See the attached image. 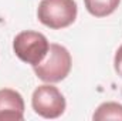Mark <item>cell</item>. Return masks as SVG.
<instances>
[{"mask_svg": "<svg viewBox=\"0 0 122 121\" xmlns=\"http://www.w3.org/2000/svg\"><path fill=\"white\" fill-rule=\"evenodd\" d=\"M71 66L72 60L70 51L64 46L53 43L43 61L34 66V73L46 83H58L70 74Z\"/></svg>", "mask_w": 122, "mask_h": 121, "instance_id": "1", "label": "cell"}, {"mask_svg": "<svg viewBox=\"0 0 122 121\" xmlns=\"http://www.w3.org/2000/svg\"><path fill=\"white\" fill-rule=\"evenodd\" d=\"M75 0H41L37 9L38 20L54 30L71 26L77 19Z\"/></svg>", "mask_w": 122, "mask_h": 121, "instance_id": "2", "label": "cell"}, {"mask_svg": "<svg viewBox=\"0 0 122 121\" xmlns=\"http://www.w3.org/2000/svg\"><path fill=\"white\" fill-rule=\"evenodd\" d=\"M48 49L50 43L47 37L38 31H21L13 40V50L16 56L21 61L31 64L33 67L43 61Z\"/></svg>", "mask_w": 122, "mask_h": 121, "instance_id": "3", "label": "cell"}, {"mask_svg": "<svg viewBox=\"0 0 122 121\" xmlns=\"http://www.w3.org/2000/svg\"><path fill=\"white\" fill-rule=\"evenodd\" d=\"M33 110L44 118H58L65 111V98L61 91L51 86H38L31 95Z\"/></svg>", "mask_w": 122, "mask_h": 121, "instance_id": "4", "label": "cell"}, {"mask_svg": "<svg viewBox=\"0 0 122 121\" xmlns=\"http://www.w3.org/2000/svg\"><path fill=\"white\" fill-rule=\"evenodd\" d=\"M24 117V100L11 88L0 90V121H20Z\"/></svg>", "mask_w": 122, "mask_h": 121, "instance_id": "5", "label": "cell"}, {"mask_svg": "<svg viewBox=\"0 0 122 121\" xmlns=\"http://www.w3.org/2000/svg\"><path fill=\"white\" fill-rule=\"evenodd\" d=\"M84 3L90 14L95 17H107L118 9L121 0H84Z\"/></svg>", "mask_w": 122, "mask_h": 121, "instance_id": "6", "label": "cell"}, {"mask_svg": "<svg viewBox=\"0 0 122 121\" xmlns=\"http://www.w3.org/2000/svg\"><path fill=\"white\" fill-rule=\"evenodd\" d=\"M92 118L95 121L104 120H122V104L118 103H104L94 113Z\"/></svg>", "mask_w": 122, "mask_h": 121, "instance_id": "7", "label": "cell"}, {"mask_svg": "<svg viewBox=\"0 0 122 121\" xmlns=\"http://www.w3.org/2000/svg\"><path fill=\"white\" fill-rule=\"evenodd\" d=\"M114 68H115V71L118 73V76H121L122 77V44H121V47L117 50V53H115Z\"/></svg>", "mask_w": 122, "mask_h": 121, "instance_id": "8", "label": "cell"}]
</instances>
